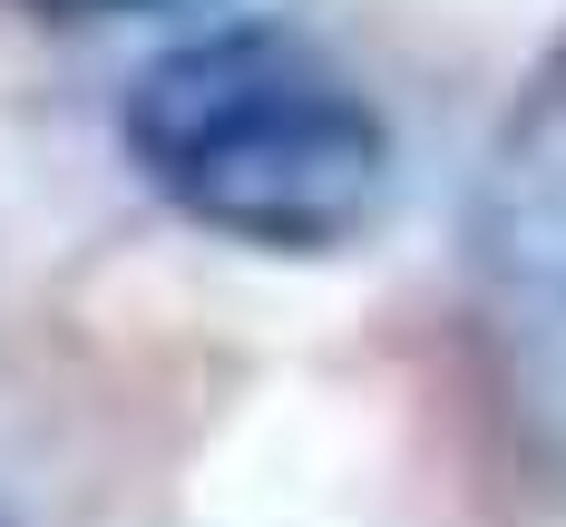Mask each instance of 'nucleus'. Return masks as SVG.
<instances>
[{
	"label": "nucleus",
	"instance_id": "nucleus-3",
	"mask_svg": "<svg viewBox=\"0 0 566 527\" xmlns=\"http://www.w3.org/2000/svg\"><path fill=\"white\" fill-rule=\"evenodd\" d=\"M30 20H59V30H108V20H206L226 0H10Z\"/></svg>",
	"mask_w": 566,
	"mask_h": 527
},
{
	"label": "nucleus",
	"instance_id": "nucleus-4",
	"mask_svg": "<svg viewBox=\"0 0 566 527\" xmlns=\"http://www.w3.org/2000/svg\"><path fill=\"white\" fill-rule=\"evenodd\" d=\"M0 527H10V518H0Z\"/></svg>",
	"mask_w": 566,
	"mask_h": 527
},
{
	"label": "nucleus",
	"instance_id": "nucleus-1",
	"mask_svg": "<svg viewBox=\"0 0 566 527\" xmlns=\"http://www.w3.org/2000/svg\"><path fill=\"white\" fill-rule=\"evenodd\" d=\"M147 196L216 244L323 264L371 244L400 196V127L371 78L293 20H196L117 98Z\"/></svg>",
	"mask_w": 566,
	"mask_h": 527
},
{
	"label": "nucleus",
	"instance_id": "nucleus-2",
	"mask_svg": "<svg viewBox=\"0 0 566 527\" xmlns=\"http://www.w3.org/2000/svg\"><path fill=\"white\" fill-rule=\"evenodd\" d=\"M469 351L517 460L566 478V30L499 108L469 186Z\"/></svg>",
	"mask_w": 566,
	"mask_h": 527
}]
</instances>
